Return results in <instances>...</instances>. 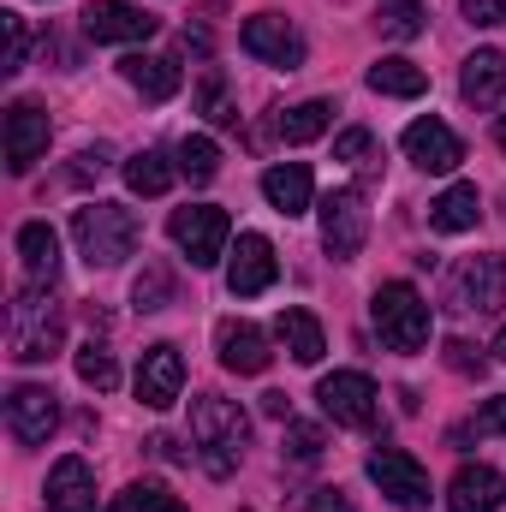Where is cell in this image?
<instances>
[{"mask_svg":"<svg viewBox=\"0 0 506 512\" xmlns=\"http://www.w3.org/2000/svg\"><path fill=\"white\" fill-rule=\"evenodd\" d=\"M179 173L197 179V185H209V179L221 173V149H215V137H185V143H179Z\"/></svg>","mask_w":506,"mask_h":512,"instance_id":"1f68e13d","label":"cell"},{"mask_svg":"<svg viewBox=\"0 0 506 512\" xmlns=\"http://www.w3.org/2000/svg\"><path fill=\"white\" fill-rule=\"evenodd\" d=\"M54 423H60V405H54V393L36 382H18L6 393V429L24 441V447H42L48 435H54Z\"/></svg>","mask_w":506,"mask_h":512,"instance_id":"8fae6325","label":"cell"},{"mask_svg":"<svg viewBox=\"0 0 506 512\" xmlns=\"http://www.w3.org/2000/svg\"><path fill=\"white\" fill-rule=\"evenodd\" d=\"M310 512H352V501H346L340 489H316V495H310Z\"/></svg>","mask_w":506,"mask_h":512,"instance_id":"ab89813d","label":"cell"},{"mask_svg":"<svg viewBox=\"0 0 506 512\" xmlns=\"http://www.w3.org/2000/svg\"><path fill=\"white\" fill-rule=\"evenodd\" d=\"M72 364H78V382H90L96 393L120 387V364H114V352H108V346H96V340H90V346H78V358H72Z\"/></svg>","mask_w":506,"mask_h":512,"instance_id":"4dcf8cb0","label":"cell"},{"mask_svg":"<svg viewBox=\"0 0 506 512\" xmlns=\"http://www.w3.org/2000/svg\"><path fill=\"white\" fill-rule=\"evenodd\" d=\"M465 18L483 24V30H495V24H506V0H465Z\"/></svg>","mask_w":506,"mask_h":512,"instance_id":"f35d334b","label":"cell"},{"mask_svg":"<svg viewBox=\"0 0 506 512\" xmlns=\"http://www.w3.org/2000/svg\"><path fill=\"white\" fill-rule=\"evenodd\" d=\"M381 36H393V42H411V36H423L429 30V6L423 0H387L376 12Z\"/></svg>","mask_w":506,"mask_h":512,"instance_id":"f1b7e54d","label":"cell"},{"mask_svg":"<svg viewBox=\"0 0 506 512\" xmlns=\"http://www.w3.org/2000/svg\"><path fill=\"white\" fill-rule=\"evenodd\" d=\"M447 512H501V471L459 465V477L447 483Z\"/></svg>","mask_w":506,"mask_h":512,"instance_id":"ffe728a7","label":"cell"},{"mask_svg":"<svg viewBox=\"0 0 506 512\" xmlns=\"http://www.w3.org/2000/svg\"><path fill=\"white\" fill-rule=\"evenodd\" d=\"M167 233H173L179 251L191 256V268H215V262L227 256L233 221H227V209H215V203H191V209H173Z\"/></svg>","mask_w":506,"mask_h":512,"instance_id":"5b68a950","label":"cell"},{"mask_svg":"<svg viewBox=\"0 0 506 512\" xmlns=\"http://www.w3.org/2000/svg\"><path fill=\"white\" fill-rule=\"evenodd\" d=\"M120 72H126V84L143 96V102H167V96H179V66H173L167 54H126Z\"/></svg>","mask_w":506,"mask_h":512,"instance_id":"603a6c76","label":"cell"},{"mask_svg":"<svg viewBox=\"0 0 506 512\" xmlns=\"http://www.w3.org/2000/svg\"><path fill=\"white\" fill-rule=\"evenodd\" d=\"M18 256H24V280L30 286H54V274H60V233L48 221H24L18 227Z\"/></svg>","mask_w":506,"mask_h":512,"instance_id":"44dd1931","label":"cell"},{"mask_svg":"<svg viewBox=\"0 0 506 512\" xmlns=\"http://www.w3.org/2000/svg\"><path fill=\"white\" fill-rule=\"evenodd\" d=\"M131 304H137V310H167V304H173V274H167L161 262H149V268L137 274V286H131Z\"/></svg>","mask_w":506,"mask_h":512,"instance_id":"d6a6232c","label":"cell"},{"mask_svg":"<svg viewBox=\"0 0 506 512\" xmlns=\"http://www.w3.org/2000/svg\"><path fill=\"white\" fill-rule=\"evenodd\" d=\"M459 90H465L471 108H495L506 96V54L501 48H477L465 60V72H459Z\"/></svg>","mask_w":506,"mask_h":512,"instance_id":"7402d4cb","label":"cell"},{"mask_svg":"<svg viewBox=\"0 0 506 512\" xmlns=\"http://www.w3.org/2000/svg\"><path fill=\"white\" fill-rule=\"evenodd\" d=\"M441 358H447V370H459V376H483V358H477L465 340H447V346H441Z\"/></svg>","mask_w":506,"mask_h":512,"instance_id":"8d00e7d4","label":"cell"},{"mask_svg":"<svg viewBox=\"0 0 506 512\" xmlns=\"http://www.w3.org/2000/svg\"><path fill=\"white\" fill-rule=\"evenodd\" d=\"M453 304L477 310V316H495L506 304V256H465L453 268Z\"/></svg>","mask_w":506,"mask_h":512,"instance_id":"30bf717a","label":"cell"},{"mask_svg":"<svg viewBox=\"0 0 506 512\" xmlns=\"http://www.w3.org/2000/svg\"><path fill=\"white\" fill-rule=\"evenodd\" d=\"M477 221H483L477 185H447V191L429 203V227H435V233H471Z\"/></svg>","mask_w":506,"mask_h":512,"instance_id":"d4e9b609","label":"cell"},{"mask_svg":"<svg viewBox=\"0 0 506 512\" xmlns=\"http://www.w3.org/2000/svg\"><path fill=\"white\" fill-rule=\"evenodd\" d=\"M126 185L137 197H161V191L173 185V161H167L161 149H137L126 161Z\"/></svg>","mask_w":506,"mask_h":512,"instance_id":"83f0119b","label":"cell"},{"mask_svg":"<svg viewBox=\"0 0 506 512\" xmlns=\"http://www.w3.org/2000/svg\"><path fill=\"white\" fill-rule=\"evenodd\" d=\"M483 429H495V435H506V393H495V399L483 405Z\"/></svg>","mask_w":506,"mask_h":512,"instance_id":"b9f144b4","label":"cell"},{"mask_svg":"<svg viewBox=\"0 0 506 512\" xmlns=\"http://www.w3.org/2000/svg\"><path fill=\"white\" fill-rule=\"evenodd\" d=\"M274 334H280V346L292 352V364H322V352H328V334H322V322L310 316V310H280L274 316Z\"/></svg>","mask_w":506,"mask_h":512,"instance_id":"cb8c5ba5","label":"cell"},{"mask_svg":"<svg viewBox=\"0 0 506 512\" xmlns=\"http://www.w3.org/2000/svg\"><path fill=\"white\" fill-rule=\"evenodd\" d=\"M370 483H376L393 507H405V512L429 507V471H423L405 447H376V453H370Z\"/></svg>","mask_w":506,"mask_h":512,"instance_id":"52a82bcc","label":"cell"},{"mask_svg":"<svg viewBox=\"0 0 506 512\" xmlns=\"http://www.w3.org/2000/svg\"><path fill=\"white\" fill-rule=\"evenodd\" d=\"M316 399H322V411H328L340 429H370L376 411H381V393L364 370H334V376H322Z\"/></svg>","mask_w":506,"mask_h":512,"instance_id":"8992f818","label":"cell"},{"mask_svg":"<svg viewBox=\"0 0 506 512\" xmlns=\"http://www.w3.org/2000/svg\"><path fill=\"white\" fill-rule=\"evenodd\" d=\"M191 435H197V453H203V471L209 477H227L245 453V435H251V417L239 411V399H221V393H197L191 399Z\"/></svg>","mask_w":506,"mask_h":512,"instance_id":"7a4b0ae2","label":"cell"},{"mask_svg":"<svg viewBox=\"0 0 506 512\" xmlns=\"http://www.w3.org/2000/svg\"><path fill=\"white\" fill-rule=\"evenodd\" d=\"M495 137H501V149H506V114H501V126H495Z\"/></svg>","mask_w":506,"mask_h":512,"instance_id":"f6af8a7d","label":"cell"},{"mask_svg":"<svg viewBox=\"0 0 506 512\" xmlns=\"http://www.w3.org/2000/svg\"><path fill=\"white\" fill-rule=\"evenodd\" d=\"M328 126H334V102H298V108H286L274 120L280 143H310V137H322Z\"/></svg>","mask_w":506,"mask_h":512,"instance_id":"4316f807","label":"cell"},{"mask_svg":"<svg viewBox=\"0 0 506 512\" xmlns=\"http://www.w3.org/2000/svg\"><path fill=\"white\" fill-rule=\"evenodd\" d=\"M48 512H96V471L78 453L48 471Z\"/></svg>","mask_w":506,"mask_h":512,"instance_id":"e0dca14e","label":"cell"},{"mask_svg":"<svg viewBox=\"0 0 506 512\" xmlns=\"http://www.w3.org/2000/svg\"><path fill=\"white\" fill-rule=\"evenodd\" d=\"M262 197L292 221V215H304V209L316 203V179H310V167H304V161H280V167H268V173H262Z\"/></svg>","mask_w":506,"mask_h":512,"instance_id":"d6986e66","label":"cell"},{"mask_svg":"<svg viewBox=\"0 0 506 512\" xmlns=\"http://www.w3.org/2000/svg\"><path fill=\"white\" fill-rule=\"evenodd\" d=\"M274 274H280L274 245H268L262 233H239V251H233V262H227V286H233V298H256V292H268Z\"/></svg>","mask_w":506,"mask_h":512,"instance_id":"2e32d148","label":"cell"},{"mask_svg":"<svg viewBox=\"0 0 506 512\" xmlns=\"http://www.w3.org/2000/svg\"><path fill=\"white\" fill-rule=\"evenodd\" d=\"M203 114H209V126H233V120H239V108L227 102L221 72H209V84H203Z\"/></svg>","mask_w":506,"mask_h":512,"instance_id":"e575fe53","label":"cell"},{"mask_svg":"<svg viewBox=\"0 0 506 512\" xmlns=\"http://www.w3.org/2000/svg\"><path fill=\"white\" fill-rule=\"evenodd\" d=\"M155 12H143V6H131V0H96L90 12H84V36L90 42H149L155 36Z\"/></svg>","mask_w":506,"mask_h":512,"instance_id":"4fadbf2b","label":"cell"},{"mask_svg":"<svg viewBox=\"0 0 506 512\" xmlns=\"http://www.w3.org/2000/svg\"><path fill=\"white\" fill-rule=\"evenodd\" d=\"M399 143H405V155H411L423 173H453V167L465 161V143L453 137V126H441V120H411Z\"/></svg>","mask_w":506,"mask_h":512,"instance_id":"9a60e30c","label":"cell"},{"mask_svg":"<svg viewBox=\"0 0 506 512\" xmlns=\"http://www.w3.org/2000/svg\"><path fill=\"white\" fill-rule=\"evenodd\" d=\"M370 90L411 102V96H423V90H429V72H423L417 60H405V54H387V60H376V66H370Z\"/></svg>","mask_w":506,"mask_h":512,"instance_id":"484cf974","label":"cell"},{"mask_svg":"<svg viewBox=\"0 0 506 512\" xmlns=\"http://www.w3.org/2000/svg\"><path fill=\"white\" fill-rule=\"evenodd\" d=\"M286 453L292 459H322V429L316 423H286Z\"/></svg>","mask_w":506,"mask_h":512,"instance_id":"d590c367","label":"cell"},{"mask_svg":"<svg viewBox=\"0 0 506 512\" xmlns=\"http://www.w3.org/2000/svg\"><path fill=\"white\" fill-rule=\"evenodd\" d=\"M72 239H78V251H84L90 268H114V262H126L137 251L143 227H137V215L126 203H84L72 215Z\"/></svg>","mask_w":506,"mask_h":512,"instance_id":"3957f363","label":"cell"},{"mask_svg":"<svg viewBox=\"0 0 506 512\" xmlns=\"http://www.w3.org/2000/svg\"><path fill=\"white\" fill-rule=\"evenodd\" d=\"M102 167H108V149H84L78 167H72V179H90V173H102Z\"/></svg>","mask_w":506,"mask_h":512,"instance_id":"60d3db41","label":"cell"},{"mask_svg":"<svg viewBox=\"0 0 506 512\" xmlns=\"http://www.w3.org/2000/svg\"><path fill=\"white\" fill-rule=\"evenodd\" d=\"M185 393V358H179V346H149L143 352V364H137V399L149 405V411H167L173 399Z\"/></svg>","mask_w":506,"mask_h":512,"instance_id":"5bb4252c","label":"cell"},{"mask_svg":"<svg viewBox=\"0 0 506 512\" xmlns=\"http://www.w3.org/2000/svg\"><path fill=\"white\" fill-rule=\"evenodd\" d=\"M495 358H501V364H506V328H501V334H495Z\"/></svg>","mask_w":506,"mask_h":512,"instance_id":"ee69618b","label":"cell"},{"mask_svg":"<svg viewBox=\"0 0 506 512\" xmlns=\"http://www.w3.org/2000/svg\"><path fill=\"white\" fill-rule=\"evenodd\" d=\"M215 346H221V364L233 376H262L268 370V340L256 322H221L215 328Z\"/></svg>","mask_w":506,"mask_h":512,"instance_id":"ac0fdd59","label":"cell"},{"mask_svg":"<svg viewBox=\"0 0 506 512\" xmlns=\"http://www.w3.org/2000/svg\"><path fill=\"white\" fill-rule=\"evenodd\" d=\"M66 340V316L48 286H24L6 310V358L12 364H48Z\"/></svg>","mask_w":506,"mask_h":512,"instance_id":"6da1fadb","label":"cell"},{"mask_svg":"<svg viewBox=\"0 0 506 512\" xmlns=\"http://www.w3.org/2000/svg\"><path fill=\"white\" fill-rule=\"evenodd\" d=\"M0 18H6V60H0V72H24L30 30H24V18H18V12H0Z\"/></svg>","mask_w":506,"mask_h":512,"instance_id":"836d02e7","label":"cell"},{"mask_svg":"<svg viewBox=\"0 0 506 512\" xmlns=\"http://www.w3.org/2000/svg\"><path fill=\"white\" fill-rule=\"evenodd\" d=\"M108 512H185V501L173 489H161V483H131L126 495L108 501Z\"/></svg>","mask_w":506,"mask_h":512,"instance_id":"f546056e","label":"cell"},{"mask_svg":"<svg viewBox=\"0 0 506 512\" xmlns=\"http://www.w3.org/2000/svg\"><path fill=\"white\" fill-rule=\"evenodd\" d=\"M239 42H245V54L262 60V66H280V72H298V66H304V36H298V24L280 18V12H256V18H245Z\"/></svg>","mask_w":506,"mask_h":512,"instance_id":"ba28073f","label":"cell"},{"mask_svg":"<svg viewBox=\"0 0 506 512\" xmlns=\"http://www.w3.org/2000/svg\"><path fill=\"white\" fill-rule=\"evenodd\" d=\"M370 316H376V334L393 352H423L429 346V304H423L417 286L387 280L376 292V304H370Z\"/></svg>","mask_w":506,"mask_h":512,"instance_id":"277c9868","label":"cell"},{"mask_svg":"<svg viewBox=\"0 0 506 512\" xmlns=\"http://www.w3.org/2000/svg\"><path fill=\"white\" fill-rule=\"evenodd\" d=\"M262 411H268V417H292V405H286V393H262Z\"/></svg>","mask_w":506,"mask_h":512,"instance_id":"7bdbcfd3","label":"cell"},{"mask_svg":"<svg viewBox=\"0 0 506 512\" xmlns=\"http://www.w3.org/2000/svg\"><path fill=\"white\" fill-rule=\"evenodd\" d=\"M370 149H376V137H370L364 126H352L346 137H340V143H334V161H364Z\"/></svg>","mask_w":506,"mask_h":512,"instance_id":"74e56055","label":"cell"},{"mask_svg":"<svg viewBox=\"0 0 506 512\" xmlns=\"http://www.w3.org/2000/svg\"><path fill=\"white\" fill-rule=\"evenodd\" d=\"M48 137H54V126H48V114L36 102H12L6 108V167L12 173H30L48 155Z\"/></svg>","mask_w":506,"mask_h":512,"instance_id":"7c38bea8","label":"cell"},{"mask_svg":"<svg viewBox=\"0 0 506 512\" xmlns=\"http://www.w3.org/2000/svg\"><path fill=\"white\" fill-rule=\"evenodd\" d=\"M364 239H370V209H364V197L358 191H328L322 197V245L334 262H352V256L364 251Z\"/></svg>","mask_w":506,"mask_h":512,"instance_id":"9c48e42d","label":"cell"}]
</instances>
